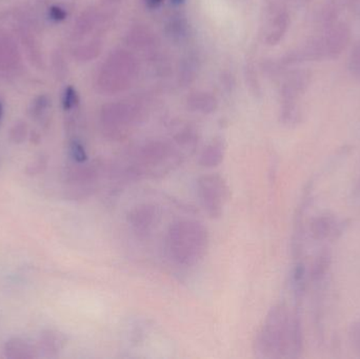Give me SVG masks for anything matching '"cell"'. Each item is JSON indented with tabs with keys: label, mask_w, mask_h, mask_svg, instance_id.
<instances>
[{
	"label": "cell",
	"mask_w": 360,
	"mask_h": 359,
	"mask_svg": "<svg viewBox=\"0 0 360 359\" xmlns=\"http://www.w3.org/2000/svg\"><path fill=\"white\" fill-rule=\"evenodd\" d=\"M186 1V0H171V4H172L173 6H181V4H184Z\"/></svg>",
	"instance_id": "obj_27"
},
{
	"label": "cell",
	"mask_w": 360,
	"mask_h": 359,
	"mask_svg": "<svg viewBox=\"0 0 360 359\" xmlns=\"http://www.w3.org/2000/svg\"><path fill=\"white\" fill-rule=\"evenodd\" d=\"M35 348L25 339L13 337L4 344V353L10 359H33L37 358Z\"/></svg>",
	"instance_id": "obj_7"
},
{
	"label": "cell",
	"mask_w": 360,
	"mask_h": 359,
	"mask_svg": "<svg viewBox=\"0 0 360 359\" xmlns=\"http://www.w3.org/2000/svg\"><path fill=\"white\" fill-rule=\"evenodd\" d=\"M198 187L200 200L205 210L212 217L220 216L228 196V188L224 179L209 175L199 181Z\"/></svg>",
	"instance_id": "obj_3"
},
{
	"label": "cell",
	"mask_w": 360,
	"mask_h": 359,
	"mask_svg": "<svg viewBox=\"0 0 360 359\" xmlns=\"http://www.w3.org/2000/svg\"><path fill=\"white\" fill-rule=\"evenodd\" d=\"M65 344L67 337L63 333L54 330L44 331L38 339L39 349L48 356L58 354L65 348Z\"/></svg>",
	"instance_id": "obj_8"
},
{
	"label": "cell",
	"mask_w": 360,
	"mask_h": 359,
	"mask_svg": "<svg viewBox=\"0 0 360 359\" xmlns=\"http://www.w3.org/2000/svg\"><path fill=\"white\" fill-rule=\"evenodd\" d=\"M171 255L179 263H195L203 254L207 244V232L199 223H181L171 229Z\"/></svg>",
	"instance_id": "obj_1"
},
{
	"label": "cell",
	"mask_w": 360,
	"mask_h": 359,
	"mask_svg": "<svg viewBox=\"0 0 360 359\" xmlns=\"http://www.w3.org/2000/svg\"><path fill=\"white\" fill-rule=\"evenodd\" d=\"M48 164V157L41 154V155L38 156L35 159L32 160L31 162L27 164V168H25V173L29 176H37V175L42 174L46 171Z\"/></svg>",
	"instance_id": "obj_16"
},
{
	"label": "cell",
	"mask_w": 360,
	"mask_h": 359,
	"mask_svg": "<svg viewBox=\"0 0 360 359\" xmlns=\"http://www.w3.org/2000/svg\"><path fill=\"white\" fill-rule=\"evenodd\" d=\"M188 105L194 111L211 113L217 109V99L210 93H194L188 99Z\"/></svg>",
	"instance_id": "obj_10"
},
{
	"label": "cell",
	"mask_w": 360,
	"mask_h": 359,
	"mask_svg": "<svg viewBox=\"0 0 360 359\" xmlns=\"http://www.w3.org/2000/svg\"><path fill=\"white\" fill-rule=\"evenodd\" d=\"M224 158V147L220 143H213L203 151L201 164L205 167H215Z\"/></svg>",
	"instance_id": "obj_14"
},
{
	"label": "cell",
	"mask_w": 360,
	"mask_h": 359,
	"mask_svg": "<svg viewBox=\"0 0 360 359\" xmlns=\"http://www.w3.org/2000/svg\"><path fill=\"white\" fill-rule=\"evenodd\" d=\"M129 36H130L131 41L133 42L132 44H135L137 46H146L150 44L152 39L151 35L148 32H146L145 30H139V31L133 32Z\"/></svg>",
	"instance_id": "obj_22"
},
{
	"label": "cell",
	"mask_w": 360,
	"mask_h": 359,
	"mask_svg": "<svg viewBox=\"0 0 360 359\" xmlns=\"http://www.w3.org/2000/svg\"><path fill=\"white\" fill-rule=\"evenodd\" d=\"M70 154H71L72 158L78 164H84L88 159V155H86L84 145L80 143V141H75V139L70 143Z\"/></svg>",
	"instance_id": "obj_21"
},
{
	"label": "cell",
	"mask_w": 360,
	"mask_h": 359,
	"mask_svg": "<svg viewBox=\"0 0 360 359\" xmlns=\"http://www.w3.org/2000/svg\"><path fill=\"white\" fill-rule=\"evenodd\" d=\"M53 63H54L56 75L61 78L65 77V73H67V65H65L63 57L57 53L56 56L53 58Z\"/></svg>",
	"instance_id": "obj_24"
},
{
	"label": "cell",
	"mask_w": 360,
	"mask_h": 359,
	"mask_svg": "<svg viewBox=\"0 0 360 359\" xmlns=\"http://www.w3.org/2000/svg\"><path fill=\"white\" fill-rule=\"evenodd\" d=\"M2 117H4V105L0 101V124H1Z\"/></svg>",
	"instance_id": "obj_29"
},
{
	"label": "cell",
	"mask_w": 360,
	"mask_h": 359,
	"mask_svg": "<svg viewBox=\"0 0 360 359\" xmlns=\"http://www.w3.org/2000/svg\"><path fill=\"white\" fill-rule=\"evenodd\" d=\"M143 2L149 10H156L162 6L165 0H143Z\"/></svg>",
	"instance_id": "obj_26"
},
{
	"label": "cell",
	"mask_w": 360,
	"mask_h": 359,
	"mask_svg": "<svg viewBox=\"0 0 360 359\" xmlns=\"http://www.w3.org/2000/svg\"><path fill=\"white\" fill-rule=\"evenodd\" d=\"M152 216H153V212L149 209L137 210V212L132 215L133 226H135L139 231H146L151 226L152 221H153Z\"/></svg>",
	"instance_id": "obj_15"
},
{
	"label": "cell",
	"mask_w": 360,
	"mask_h": 359,
	"mask_svg": "<svg viewBox=\"0 0 360 359\" xmlns=\"http://www.w3.org/2000/svg\"><path fill=\"white\" fill-rule=\"evenodd\" d=\"M67 11L61 6H52L49 8V17H50L51 20L55 21V22H61L67 18Z\"/></svg>",
	"instance_id": "obj_23"
},
{
	"label": "cell",
	"mask_w": 360,
	"mask_h": 359,
	"mask_svg": "<svg viewBox=\"0 0 360 359\" xmlns=\"http://www.w3.org/2000/svg\"><path fill=\"white\" fill-rule=\"evenodd\" d=\"M120 1H122V0H103L105 4H115Z\"/></svg>",
	"instance_id": "obj_28"
},
{
	"label": "cell",
	"mask_w": 360,
	"mask_h": 359,
	"mask_svg": "<svg viewBox=\"0 0 360 359\" xmlns=\"http://www.w3.org/2000/svg\"><path fill=\"white\" fill-rule=\"evenodd\" d=\"M79 103V95L72 86H67L63 95V107L65 111H72Z\"/></svg>",
	"instance_id": "obj_17"
},
{
	"label": "cell",
	"mask_w": 360,
	"mask_h": 359,
	"mask_svg": "<svg viewBox=\"0 0 360 359\" xmlns=\"http://www.w3.org/2000/svg\"><path fill=\"white\" fill-rule=\"evenodd\" d=\"M188 31V21L184 17L174 16L167 23V35L175 41L184 39L186 37Z\"/></svg>",
	"instance_id": "obj_12"
},
{
	"label": "cell",
	"mask_w": 360,
	"mask_h": 359,
	"mask_svg": "<svg viewBox=\"0 0 360 359\" xmlns=\"http://www.w3.org/2000/svg\"><path fill=\"white\" fill-rule=\"evenodd\" d=\"M101 48H103V46L97 40L82 44V46H78L77 48H74V58L77 59L78 61L93 60L101 54Z\"/></svg>",
	"instance_id": "obj_13"
},
{
	"label": "cell",
	"mask_w": 360,
	"mask_h": 359,
	"mask_svg": "<svg viewBox=\"0 0 360 359\" xmlns=\"http://www.w3.org/2000/svg\"><path fill=\"white\" fill-rule=\"evenodd\" d=\"M136 71V61L124 51L112 54L103 63L97 78V84L103 92L115 93L128 88Z\"/></svg>",
	"instance_id": "obj_2"
},
{
	"label": "cell",
	"mask_w": 360,
	"mask_h": 359,
	"mask_svg": "<svg viewBox=\"0 0 360 359\" xmlns=\"http://www.w3.org/2000/svg\"><path fill=\"white\" fill-rule=\"evenodd\" d=\"M21 65V53L13 36L0 27V72L8 73Z\"/></svg>",
	"instance_id": "obj_4"
},
{
	"label": "cell",
	"mask_w": 360,
	"mask_h": 359,
	"mask_svg": "<svg viewBox=\"0 0 360 359\" xmlns=\"http://www.w3.org/2000/svg\"><path fill=\"white\" fill-rule=\"evenodd\" d=\"M196 59L191 58L188 57L184 63H182L181 67V79L184 84H191L193 80L195 79V76H196L197 65Z\"/></svg>",
	"instance_id": "obj_19"
},
{
	"label": "cell",
	"mask_w": 360,
	"mask_h": 359,
	"mask_svg": "<svg viewBox=\"0 0 360 359\" xmlns=\"http://www.w3.org/2000/svg\"><path fill=\"white\" fill-rule=\"evenodd\" d=\"M351 70L357 77H360V44L355 48L351 57Z\"/></svg>",
	"instance_id": "obj_25"
},
{
	"label": "cell",
	"mask_w": 360,
	"mask_h": 359,
	"mask_svg": "<svg viewBox=\"0 0 360 359\" xmlns=\"http://www.w3.org/2000/svg\"><path fill=\"white\" fill-rule=\"evenodd\" d=\"M18 35L20 38L21 44L27 53V58L30 59L34 65L42 69L44 67V57L40 50L39 42L36 38L35 33L29 27V23L23 19L18 25Z\"/></svg>",
	"instance_id": "obj_6"
},
{
	"label": "cell",
	"mask_w": 360,
	"mask_h": 359,
	"mask_svg": "<svg viewBox=\"0 0 360 359\" xmlns=\"http://www.w3.org/2000/svg\"><path fill=\"white\" fill-rule=\"evenodd\" d=\"M137 110L132 105L120 103L103 107L101 120L105 128L117 129L120 126L129 124L135 119Z\"/></svg>",
	"instance_id": "obj_5"
},
{
	"label": "cell",
	"mask_w": 360,
	"mask_h": 359,
	"mask_svg": "<svg viewBox=\"0 0 360 359\" xmlns=\"http://www.w3.org/2000/svg\"><path fill=\"white\" fill-rule=\"evenodd\" d=\"M27 137V126L25 122H18L10 131V139L16 145H20Z\"/></svg>",
	"instance_id": "obj_20"
},
{
	"label": "cell",
	"mask_w": 360,
	"mask_h": 359,
	"mask_svg": "<svg viewBox=\"0 0 360 359\" xmlns=\"http://www.w3.org/2000/svg\"><path fill=\"white\" fill-rule=\"evenodd\" d=\"M98 20V15L94 8H86L82 13L75 25H74L73 36L75 38H82L90 34L94 30Z\"/></svg>",
	"instance_id": "obj_9"
},
{
	"label": "cell",
	"mask_w": 360,
	"mask_h": 359,
	"mask_svg": "<svg viewBox=\"0 0 360 359\" xmlns=\"http://www.w3.org/2000/svg\"><path fill=\"white\" fill-rule=\"evenodd\" d=\"M50 107V99L46 95H40L39 97L32 103L31 116L35 119H39L46 113V110Z\"/></svg>",
	"instance_id": "obj_18"
},
{
	"label": "cell",
	"mask_w": 360,
	"mask_h": 359,
	"mask_svg": "<svg viewBox=\"0 0 360 359\" xmlns=\"http://www.w3.org/2000/svg\"><path fill=\"white\" fill-rule=\"evenodd\" d=\"M289 25V15L285 12L279 13L275 17L274 21H273L272 25H271L270 32H269L268 37H266L268 44L274 46V44H278L283 39V36H285Z\"/></svg>",
	"instance_id": "obj_11"
}]
</instances>
